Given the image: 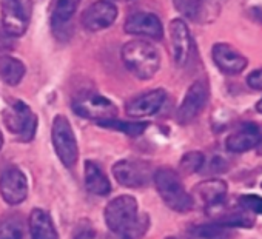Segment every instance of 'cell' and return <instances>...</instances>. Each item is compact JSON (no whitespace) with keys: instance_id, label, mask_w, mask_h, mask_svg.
<instances>
[{"instance_id":"1","label":"cell","mask_w":262,"mask_h":239,"mask_svg":"<svg viewBox=\"0 0 262 239\" xmlns=\"http://www.w3.org/2000/svg\"><path fill=\"white\" fill-rule=\"evenodd\" d=\"M122 62L126 70L141 80L151 79L161 67V56L147 40H131L122 47Z\"/></svg>"},{"instance_id":"2","label":"cell","mask_w":262,"mask_h":239,"mask_svg":"<svg viewBox=\"0 0 262 239\" xmlns=\"http://www.w3.org/2000/svg\"><path fill=\"white\" fill-rule=\"evenodd\" d=\"M153 182L161 199L168 208L178 213H187L194 207L191 194L185 190L178 171L168 167H162L155 171Z\"/></svg>"},{"instance_id":"3","label":"cell","mask_w":262,"mask_h":239,"mask_svg":"<svg viewBox=\"0 0 262 239\" xmlns=\"http://www.w3.org/2000/svg\"><path fill=\"white\" fill-rule=\"evenodd\" d=\"M4 122L10 133L20 141L30 142L37 130V117L33 110L22 100H13L4 111Z\"/></svg>"},{"instance_id":"4","label":"cell","mask_w":262,"mask_h":239,"mask_svg":"<svg viewBox=\"0 0 262 239\" xmlns=\"http://www.w3.org/2000/svg\"><path fill=\"white\" fill-rule=\"evenodd\" d=\"M51 139L60 162L67 168H73L79 158V147L73 127L65 116L59 114L54 117L51 127Z\"/></svg>"},{"instance_id":"5","label":"cell","mask_w":262,"mask_h":239,"mask_svg":"<svg viewBox=\"0 0 262 239\" xmlns=\"http://www.w3.org/2000/svg\"><path fill=\"white\" fill-rule=\"evenodd\" d=\"M113 176L122 187L142 188L153 181L155 170L150 162L142 159H122L113 165Z\"/></svg>"},{"instance_id":"6","label":"cell","mask_w":262,"mask_h":239,"mask_svg":"<svg viewBox=\"0 0 262 239\" xmlns=\"http://www.w3.org/2000/svg\"><path fill=\"white\" fill-rule=\"evenodd\" d=\"M103 216L110 233H119L136 221L139 216V204L133 196H117L106 204Z\"/></svg>"},{"instance_id":"7","label":"cell","mask_w":262,"mask_h":239,"mask_svg":"<svg viewBox=\"0 0 262 239\" xmlns=\"http://www.w3.org/2000/svg\"><path fill=\"white\" fill-rule=\"evenodd\" d=\"M73 111L83 119L96 122L116 119L117 116V108L110 99L91 91L82 93L73 100Z\"/></svg>"},{"instance_id":"8","label":"cell","mask_w":262,"mask_h":239,"mask_svg":"<svg viewBox=\"0 0 262 239\" xmlns=\"http://www.w3.org/2000/svg\"><path fill=\"white\" fill-rule=\"evenodd\" d=\"M0 25L8 36L13 39L24 36L30 22V11L25 0H0Z\"/></svg>"},{"instance_id":"9","label":"cell","mask_w":262,"mask_h":239,"mask_svg":"<svg viewBox=\"0 0 262 239\" xmlns=\"http://www.w3.org/2000/svg\"><path fill=\"white\" fill-rule=\"evenodd\" d=\"M208 97H210V90L205 80H196L194 83H191V86L185 93L182 103L179 105V110L176 114L178 122L182 125L193 122L207 106Z\"/></svg>"},{"instance_id":"10","label":"cell","mask_w":262,"mask_h":239,"mask_svg":"<svg viewBox=\"0 0 262 239\" xmlns=\"http://www.w3.org/2000/svg\"><path fill=\"white\" fill-rule=\"evenodd\" d=\"M0 196L10 205H19L28 198V179L22 170L11 167L0 175Z\"/></svg>"},{"instance_id":"11","label":"cell","mask_w":262,"mask_h":239,"mask_svg":"<svg viewBox=\"0 0 262 239\" xmlns=\"http://www.w3.org/2000/svg\"><path fill=\"white\" fill-rule=\"evenodd\" d=\"M170 42L174 63L178 67H185L193 54V39L184 20L174 19L170 22Z\"/></svg>"},{"instance_id":"12","label":"cell","mask_w":262,"mask_h":239,"mask_svg":"<svg viewBox=\"0 0 262 239\" xmlns=\"http://www.w3.org/2000/svg\"><path fill=\"white\" fill-rule=\"evenodd\" d=\"M80 0H51L50 4V16H51V28L54 36L60 40L70 39L71 25L70 20L76 13Z\"/></svg>"},{"instance_id":"13","label":"cell","mask_w":262,"mask_h":239,"mask_svg":"<svg viewBox=\"0 0 262 239\" xmlns=\"http://www.w3.org/2000/svg\"><path fill=\"white\" fill-rule=\"evenodd\" d=\"M165 99H167V93L161 88L147 91L128 100L125 105V113L129 117H136V119L153 116L164 106Z\"/></svg>"},{"instance_id":"14","label":"cell","mask_w":262,"mask_h":239,"mask_svg":"<svg viewBox=\"0 0 262 239\" xmlns=\"http://www.w3.org/2000/svg\"><path fill=\"white\" fill-rule=\"evenodd\" d=\"M123 30L126 34L131 36H144L156 40L162 39L164 36V28L159 17L156 14L144 13V11L129 14L128 19L125 20Z\"/></svg>"},{"instance_id":"15","label":"cell","mask_w":262,"mask_h":239,"mask_svg":"<svg viewBox=\"0 0 262 239\" xmlns=\"http://www.w3.org/2000/svg\"><path fill=\"white\" fill-rule=\"evenodd\" d=\"M117 19V8L106 0H97L82 14V25L90 31H100L111 27Z\"/></svg>"},{"instance_id":"16","label":"cell","mask_w":262,"mask_h":239,"mask_svg":"<svg viewBox=\"0 0 262 239\" xmlns=\"http://www.w3.org/2000/svg\"><path fill=\"white\" fill-rule=\"evenodd\" d=\"M262 142V125L256 122H245L236 132H233L225 145L231 153H245Z\"/></svg>"},{"instance_id":"17","label":"cell","mask_w":262,"mask_h":239,"mask_svg":"<svg viewBox=\"0 0 262 239\" xmlns=\"http://www.w3.org/2000/svg\"><path fill=\"white\" fill-rule=\"evenodd\" d=\"M211 56L216 67L225 74H239L248 65L247 57L228 44H216L211 50Z\"/></svg>"},{"instance_id":"18","label":"cell","mask_w":262,"mask_h":239,"mask_svg":"<svg viewBox=\"0 0 262 239\" xmlns=\"http://www.w3.org/2000/svg\"><path fill=\"white\" fill-rule=\"evenodd\" d=\"M227 184L221 179H210L198 184L193 188V202L194 199L201 202L205 208H211L214 205H219L225 201L227 196Z\"/></svg>"},{"instance_id":"19","label":"cell","mask_w":262,"mask_h":239,"mask_svg":"<svg viewBox=\"0 0 262 239\" xmlns=\"http://www.w3.org/2000/svg\"><path fill=\"white\" fill-rule=\"evenodd\" d=\"M28 227L31 239H59L57 228L48 211L34 208L28 218Z\"/></svg>"},{"instance_id":"20","label":"cell","mask_w":262,"mask_h":239,"mask_svg":"<svg viewBox=\"0 0 262 239\" xmlns=\"http://www.w3.org/2000/svg\"><path fill=\"white\" fill-rule=\"evenodd\" d=\"M85 187L94 196H106L111 193V184L103 170L93 161L85 162Z\"/></svg>"},{"instance_id":"21","label":"cell","mask_w":262,"mask_h":239,"mask_svg":"<svg viewBox=\"0 0 262 239\" xmlns=\"http://www.w3.org/2000/svg\"><path fill=\"white\" fill-rule=\"evenodd\" d=\"M25 71L27 68L22 60L11 56H0V79L7 85H19L25 76Z\"/></svg>"},{"instance_id":"22","label":"cell","mask_w":262,"mask_h":239,"mask_svg":"<svg viewBox=\"0 0 262 239\" xmlns=\"http://www.w3.org/2000/svg\"><path fill=\"white\" fill-rule=\"evenodd\" d=\"M233 228H228L217 222H208L196 225L190 230V239H231Z\"/></svg>"},{"instance_id":"23","label":"cell","mask_w":262,"mask_h":239,"mask_svg":"<svg viewBox=\"0 0 262 239\" xmlns=\"http://www.w3.org/2000/svg\"><path fill=\"white\" fill-rule=\"evenodd\" d=\"M97 124L103 128L116 130V132H120L131 138H138V136L144 135L145 130L148 128V122H142V121H119V119H108V121H102Z\"/></svg>"},{"instance_id":"24","label":"cell","mask_w":262,"mask_h":239,"mask_svg":"<svg viewBox=\"0 0 262 239\" xmlns=\"http://www.w3.org/2000/svg\"><path fill=\"white\" fill-rule=\"evenodd\" d=\"M150 228L148 214H139L136 221L119 233H110L106 239H142Z\"/></svg>"},{"instance_id":"25","label":"cell","mask_w":262,"mask_h":239,"mask_svg":"<svg viewBox=\"0 0 262 239\" xmlns=\"http://www.w3.org/2000/svg\"><path fill=\"white\" fill-rule=\"evenodd\" d=\"M24 221L17 214L0 218V239H24Z\"/></svg>"},{"instance_id":"26","label":"cell","mask_w":262,"mask_h":239,"mask_svg":"<svg viewBox=\"0 0 262 239\" xmlns=\"http://www.w3.org/2000/svg\"><path fill=\"white\" fill-rule=\"evenodd\" d=\"M174 8L190 20H201L207 8V0H173Z\"/></svg>"},{"instance_id":"27","label":"cell","mask_w":262,"mask_h":239,"mask_svg":"<svg viewBox=\"0 0 262 239\" xmlns=\"http://www.w3.org/2000/svg\"><path fill=\"white\" fill-rule=\"evenodd\" d=\"M204 164H205V156L201 151H190L182 156L179 162V170L184 175H194L199 170H202Z\"/></svg>"},{"instance_id":"28","label":"cell","mask_w":262,"mask_h":239,"mask_svg":"<svg viewBox=\"0 0 262 239\" xmlns=\"http://www.w3.org/2000/svg\"><path fill=\"white\" fill-rule=\"evenodd\" d=\"M71 239H102V237L90 221H80L76 225Z\"/></svg>"},{"instance_id":"29","label":"cell","mask_w":262,"mask_h":239,"mask_svg":"<svg viewBox=\"0 0 262 239\" xmlns=\"http://www.w3.org/2000/svg\"><path fill=\"white\" fill-rule=\"evenodd\" d=\"M239 205L245 211L262 214V198L256 194H244L239 198Z\"/></svg>"},{"instance_id":"30","label":"cell","mask_w":262,"mask_h":239,"mask_svg":"<svg viewBox=\"0 0 262 239\" xmlns=\"http://www.w3.org/2000/svg\"><path fill=\"white\" fill-rule=\"evenodd\" d=\"M245 11L253 20L262 24V0H245Z\"/></svg>"},{"instance_id":"31","label":"cell","mask_w":262,"mask_h":239,"mask_svg":"<svg viewBox=\"0 0 262 239\" xmlns=\"http://www.w3.org/2000/svg\"><path fill=\"white\" fill-rule=\"evenodd\" d=\"M13 47H14L13 37L8 36V33L0 25V56H7V53H10Z\"/></svg>"},{"instance_id":"32","label":"cell","mask_w":262,"mask_h":239,"mask_svg":"<svg viewBox=\"0 0 262 239\" xmlns=\"http://www.w3.org/2000/svg\"><path fill=\"white\" fill-rule=\"evenodd\" d=\"M247 83H248L250 88L257 90V91H262V68L251 71L248 74V77H247Z\"/></svg>"},{"instance_id":"33","label":"cell","mask_w":262,"mask_h":239,"mask_svg":"<svg viewBox=\"0 0 262 239\" xmlns=\"http://www.w3.org/2000/svg\"><path fill=\"white\" fill-rule=\"evenodd\" d=\"M256 111L262 114V99H260V100H259V102L256 103Z\"/></svg>"},{"instance_id":"34","label":"cell","mask_w":262,"mask_h":239,"mask_svg":"<svg viewBox=\"0 0 262 239\" xmlns=\"http://www.w3.org/2000/svg\"><path fill=\"white\" fill-rule=\"evenodd\" d=\"M4 147V136H2V132H0V150Z\"/></svg>"},{"instance_id":"35","label":"cell","mask_w":262,"mask_h":239,"mask_svg":"<svg viewBox=\"0 0 262 239\" xmlns=\"http://www.w3.org/2000/svg\"><path fill=\"white\" fill-rule=\"evenodd\" d=\"M119 2H126V0H119Z\"/></svg>"}]
</instances>
